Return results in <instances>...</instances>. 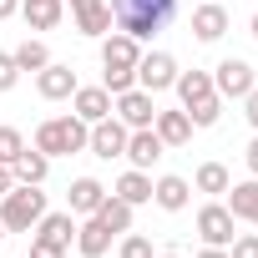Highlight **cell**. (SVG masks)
Listing matches in <instances>:
<instances>
[{"label":"cell","instance_id":"13","mask_svg":"<svg viewBox=\"0 0 258 258\" xmlns=\"http://www.w3.org/2000/svg\"><path fill=\"white\" fill-rule=\"evenodd\" d=\"M121 157L132 162V167H142V172H147V167L162 157V137L152 132V126H142V132H132V137H126V152H121Z\"/></svg>","mask_w":258,"mask_h":258},{"label":"cell","instance_id":"23","mask_svg":"<svg viewBox=\"0 0 258 258\" xmlns=\"http://www.w3.org/2000/svg\"><path fill=\"white\" fill-rule=\"evenodd\" d=\"M116 21H111V6H106V0H96V6H81L76 11V31L81 36H106Z\"/></svg>","mask_w":258,"mask_h":258},{"label":"cell","instance_id":"18","mask_svg":"<svg viewBox=\"0 0 258 258\" xmlns=\"http://www.w3.org/2000/svg\"><path fill=\"white\" fill-rule=\"evenodd\" d=\"M172 86H177V96H182V111H187V106H198V101H208V96H218L208 71H177V81H172Z\"/></svg>","mask_w":258,"mask_h":258},{"label":"cell","instance_id":"3","mask_svg":"<svg viewBox=\"0 0 258 258\" xmlns=\"http://www.w3.org/2000/svg\"><path fill=\"white\" fill-rule=\"evenodd\" d=\"M41 218H46V192L41 187L16 182L6 198H0V223H6V233H31Z\"/></svg>","mask_w":258,"mask_h":258},{"label":"cell","instance_id":"25","mask_svg":"<svg viewBox=\"0 0 258 258\" xmlns=\"http://www.w3.org/2000/svg\"><path fill=\"white\" fill-rule=\"evenodd\" d=\"M96 218H101V223H106L111 233H132V203H121L116 192H106V198H101Z\"/></svg>","mask_w":258,"mask_h":258},{"label":"cell","instance_id":"30","mask_svg":"<svg viewBox=\"0 0 258 258\" xmlns=\"http://www.w3.org/2000/svg\"><path fill=\"white\" fill-rule=\"evenodd\" d=\"M121 258H157V253H152V243H147L142 233H126V238H121Z\"/></svg>","mask_w":258,"mask_h":258},{"label":"cell","instance_id":"15","mask_svg":"<svg viewBox=\"0 0 258 258\" xmlns=\"http://www.w3.org/2000/svg\"><path fill=\"white\" fill-rule=\"evenodd\" d=\"M76 248H81V258H101V253L111 248V228L91 213L86 223H76Z\"/></svg>","mask_w":258,"mask_h":258},{"label":"cell","instance_id":"34","mask_svg":"<svg viewBox=\"0 0 258 258\" xmlns=\"http://www.w3.org/2000/svg\"><path fill=\"white\" fill-rule=\"evenodd\" d=\"M243 116H248V121H253V132H258V86H253V91H248V96H243Z\"/></svg>","mask_w":258,"mask_h":258},{"label":"cell","instance_id":"9","mask_svg":"<svg viewBox=\"0 0 258 258\" xmlns=\"http://www.w3.org/2000/svg\"><path fill=\"white\" fill-rule=\"evenodd\" d=\"M137 61H142V41H132L126 31L101 41V66L106 71H137Z\"/></svg>","mask_w":258,"mask_h":258},{"label":"cell","instance_id":"28","mask_svg":"<svg viewBox=\"0 0 258 258\" xmlns=\"http://www.w3.org/2000/svg\"><path fill=\"white\" fill-rule=\"evenodd\" d=\"M187 116H192V126H218V116H223V96H208V101L187 106Z\"/></svg>","mask_w":258,"mask_h":258},{"label":"cell","instance_id":"4","mask_svg":"<svg viewBox=\"0 0 258 258\" xmlns=\"http://www.w3.org/2000/svg\"><path fill=\"white\" fill-rule=\"evenodd\" d=\"M253 86H258V76H253V66H248V61L228 56V61H218V66H213V91H218L223 101H243Z\"/></svg>","mask_w":258,"mask_h":258},{"label":"cell","instance_id":"33","mask_svg":"<svg viewBox=\"0 0 258 258\" xmlns=\"http://www.w3.org/2000/svg\"><path fill=\"white\" fill-rule=\"evenodd\" d=\"M31 258H66V248H61V243H46V238H36V243H31Z\"/></svg>","mask_w":258,"mask_h":258},{"label":"cell","instance_id":"36","mask_svg":"<svg viewBox=\"0 0 258 258\" xmlns=\"http://www.w3.org/2000/svg\"><path fill=\"white\" fill-rule=\"evenodd\" d=\"M11 187H16V177H11V167H6V162H0V198H6Z\"/></svg>","mask_w":258,"mask_h":258},{"label":"cell","instance_id":"7","mask_svg":"<svg viewBox=\"0 0 258 258\" xmlns=\"http://www.w3.org/2000/svg\"><path fill=\"white\" fill-rule=\"evenodd\" d=\"M233 213H228V203H208V208H198V233H203V243L208 248H228L233 243Z\"/></svg>","mask_w":258,"mask_h":258},{"label":"cell","instance_id":"35","mask_svg":"<svg viewBox=\"0 0 258 258\" xmlns=\"http://www.w3.org/2000/svg\"><path fill=\"white\" fill-rule=\"evenodd\" d=\"M243 157H248V172H253V177H258V137H253V142H248V152H243Z\"/></svg>","mask_w":258,"mask_h":258},{"label":"cell","instance_id":"27","mask_svg":"<svg viewBox=\"0 0 258 258\" xmlns=\"http://www.w3.org/2000/svg\"><path fill=\"white\" fill-rule=\"evenodd\" d=\"M11 56H16V66H21V71H41V66H51V51H46V41H21Z\"/></svg>","mask_w":258,"mask_h":258},{"label":"cell","instance_id":"14","mask_svg":"<svg viewBox=\"0 0 258 258\" xmlns=\"http://www.w3.org/2000/svg\"><path fill=\"white\" fill-rule=\"evenodd\" d=\"M187 198H192L187 177H172V172H167V177H157V182H152V203H157L162 213H182V208H187Z\"/></svg>","mask_w":258,"mask_h":258},{"label":"cell","instance_id":"12","mask_svg":"<svg viewBox=\"0 0 258 258\" xmlns=\"http://www.w3.org/2000/svg\"><path fill=\"white\" fill-rule=\"evenodd\" d=\"M71 101H76V116H81L86 126L101 121V116H111V91H106V86H76Z\"/></svg>","mask_w":258,"mask_h":258},{"label":"cell","instance_id":"5","mask_svg":"<svg viewBox=\"0 0 258 258\" xmlns=\"http://www.w3.org/2000/svg\"><path fill=\"white\" fill-rule=\"evenodd\" d=\"M111 116L126 126V132H142V126H152V116H157V106H152V91L132 86V91L111 96Z\"/></svg>","mask_w":258,"mask_h":258},{"label":"cell","instance_id":"1","mask_svg":"<svg viewBox=\"0 0 258 258\" xmlns=\"http://www.w3.org/2000/svg\"><path fill=\"white\" fill-rule=\"evenodd\" d=\"M111 21L132 41H152L177 21V0H111Z\"/></svg>","mask_w":258,"mask_h":258},{"label":"cell","instance_id":"16","mask_svg":"<svg viewBox=\"0 0 258 258\" xmlns=\"http://www.w3.org/2000/svg\"><path fill=\"white\" fill-rule=\"evenodd\" d=\"M223 31H228V11L218 6V0H203V6L192 11V36L198 41H218Z\"/></svg>","mask_w":258,"mask_h":258},{"label":"cell","instance_id":"29","mask_svg":"<svg viewBox=\"0 0 258 258\" xmlns=\"http://www.w3.org/2000/svg\"><path fill=\"white\" fill-rule=\"evenodd\" d=\"M21 152H26V137L16 132V126H0V162L11 167V162H16Z\"/></svg>","mask_w":258,"mask_h":258},{"label":"cell","instance_id":"21","mask_svg":"<svg viewBox=\"0 0 258 258\" xmlns=\"http://www.w3.org/2000/svg\"><path fill=\"white\" fill-rule=\"evenodd\" d=\"M116 198H121V203H132V208L152 203V177H147L142 167H132V172H121V177H116Z\"/></svg>","mask_w":258,"mask_h":258},{"label":"cell","instance_id":"17","mask_svg":"<svg viewBox=\"0 0 258 258\" xmlns=\"http://www.w3.org/2000/svg\"><path fill=\"white\" fill-rule=\"evenodd\" d=\"M228 213L258 228V177H248V182H233V187H228Z\"/></svg>","mask_w":258,"mask_h":258},{"label":"cell","instance_id":"24","mask_svg":"<svg viewBox=\"0 0 258 258\" xmlns=\"http://www.w3.org/2000/svg\"><path fill=\"white\" fill-rule=\"evenodd\" d=\"M31 31H56L61 26V0H21Z\"/></svg>","mask_w":258,"mask_h":258},{"label":"cell","instance_id":"31","mask_svg":"<svg viewBox=\"0 0 258 258\" xmlns=\"http://www.w3.org/2000/svg\"><path fill=\"white\" fill-rule=\"evenodd\" d=\"M21 81V66H16V56L11 51H0V91H11Z\"/></svg>","mask_w":258,"mask_h":258},{"label":"cell","instance_id":"38","mask_svg":"<svg viewBox=\"0 0 258 258\" xmlns=\"http://www.w3.org/2000/svg\"><path fill=\"white\" fill-rule=\"evenodd\" d=\"M198 258H228V253H223V248H203Z\"/></svg>","mask_w":258,"mask_h":258},{"label":"cell","instance_id":"8","mask_svg":"<svg viewBox=\"0 0 258 258\" xmlns=\"http://www.w3.org/2000/svg\"><path fill=\"white\" fill-rule=\"evenodd\" d=\"M126 137H132V132H126V126H121L116 116H101V121H91V137H86V147H91L101 162H111V157H121V152H126Z\"/></svg>","mask_w":258,"mask_h":258},{"label":"cell","instance_id":"40","mask_svg":"<svg viewBox=\"0 0 258 258\" xmlns=\"http://www.w3.org/2000/svg\"><path fill=\"white\" fill-rule=\"evenodd\" d=\"M253 41H258V11H253Z\"/></svg>","mask_w":258,"mask_h":258},{"label":"cell","instance_id":"2","mask_svg":"<svg viewBox=\"0 0 258 258\" xmlns=\"http://www.w3.org/2000/svg\"><path fill=\"white\" fill-rule=\"evenodd\" d=\"M86 137H91V126H86L76 111H71V116H51V121L36 126V152H46V157H71V152L86 147Z\"/></svg>","mask_w":258,"mask_h":258},{"label":"cell","instance_id":"37","mask_svg":"<svg viewBox=\"0 0 258 258\" xmlns=\"http://www.w3.org/2000/svg\"><path fill=\"white\" fill-rule=\"evenodd\" d=\"M16 11H21V0H0V21H11Z\"/></svg>","mask_w":258,"mask_h":258},{"label":"cell","instance_id":"10","mask_svg":"<svg viewBox=\"0 0 258 258\" xmlns=\"http://www.w3.org/2000/svg\"><path fill=\"white\" fill-rule=\"evenodd\" d=\"M36 91H41L46 101H66V96L76 91V71H71V66H61V61H51V66H41V71H36Z\"/></svg>","mask_w":258,"mask_h":258},{"label":"cell","instance_id":"22","mask_svg":"<svg viewBox=\"0 0 258 258\" xmlns=\"http://www.w3.org/2000/svg\"><path fill=\"white\" fill-rule=\"evenodd\" d=\"M101 198H106V187H101L96 177H76V182H71V213L91 218V213L101 208Z\"/></svg>","mask_w":258,"mask_h":258},{"label":"cell","instance_id":"19","mask_svg":"<svg viewBox=\"0 0 258 258\" xmlns=\"http://www.w3.org/2000/svg\"><path fill=\"white\" fill-rule=\"evenodd\" d=\"M46 172H51V157H46V152H31V147L11 162V177H16V182H26V187H41V182H46Z\"/></svg>","mask_w":258,"mask_h":258},{"label":"cell","instance_id":"20","mask_svg":"<svg viewBox=\"0 0 258 258\" xmlns=\"http://www.w3.org/2000/svg\"><path fill=\"white\" fill-rule=\"evenodd\" d=\"M36 238H46V243H61V248H71V238H76V218H71V208H66V213H46V218L36 223Z\"/></svg>","mask_w":258,"mask_h":258},{"label":"cell","instance_id":"39","mask_svg":"<svg viewBox=\"0 0 258 258\" xmlns=\"http://www.w3.org/2000/svg\"><path fill=\"white\" fill-rule=\"evenodd\" d=\"M66 6H71V11H81V6H96V0H66Z\"/></svg>","mask_w":258,"mask_h":258},{"label":"cell","instance_id":"6","mask_svg":"<svg viewBox=\"0 0 258 258\" xmlns=\"http://www.w3.org/2000/svg\"><path fill=\"white\" fill-rule=\"evenodd\" d=\"M172 81H177V61H172L167 51H142V61H137V86L157 96V91H167Z\"/></svg>","mask_w":258,"mask_h":258},{"label":"cell","instance_id":"32","mask_svg":"<svg viewBox=\"0 0 258 258\" xmlns=\"http://www.w3.org/2000/svg\"><path fill=\"white\" fill-rule=\"evenodd\" d=\"M228 258H258V233H243V238H233V253Z\"/></svg>","mask_w":258,"mask_h":258},{"label":"cell","instance_id":"42","mask_svg":"<svg viewBox=\"0 0 258 258\" xmlns=\"http://www.w3.org/2000/svg\"><path fill=\"white\" fill-rule=\"evenodd\" d=\"M162 258H182V253H162Z\"/></svg>","mask_w":258,"mask_h":258},{"label":"cell","instance_id":"26","mask_svg":"<svg viewBox=\"0 0 258 258\" xmlns=\"http://www.w3.org/2000/svg\"><path fill=\"white\" fill-rule=\"evenodd\" d=\"M192 187H198V192L223 198V192L233 187V177H228V167H223V162H203V167H198V177H192Z\"/></svg>","mask_w":258,"mask_h":258},{"label":"cell","instance_id":"41","mask_svg":"<svg viewBox=\"0 0 258 258\" xmlns=\"http://www.w3.org/2000/svg\"><path fill=\"white\" fill-rule=\"evenodd\" d=\"M0 243H6V223H0Z\"/></svg>","mask_w":258,"mask_h":258},{"label":"cell","instance_id":"11","mask_svg":"<svg viewBox=\"0 0 258 258\" xmlns=\"http://www.w3.org/2000/svg\"><path fill=\"white\" fill-rule=\"evenodd\" d=\"M152 132L162 137V147H187L192 142V116L187 111H157L152 116Z\"/></svg>","mask_w":258,"mask_h":258}]
</instances>
